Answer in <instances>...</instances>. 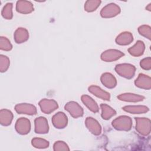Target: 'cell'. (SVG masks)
I'll return each instance as SVG.
<instances>
[{
	"instance_id": "17",
	"label": "cell",
	"mask_w": 151,
	"mask_h": 151,
	"mask_svg": "<svg viewBox=\"0 0 151 151\" xmlns=\"http://www.w3.org/2000/svg\"><path fill=\"white\" fill-rule=\"evenodd\" d=\"M15 41L18 43H22L26 41L29 38V33L28 31L24 28H18L15 32L14 35Z\"/></svg>"
},
{
	"instance_id": "3",
	"label": "cell",
	"mask_w": 151,
	"mask_h": 151,
	"mask_svg": "<svg viewBox=\"0 0 151 151\" xmlns=\"http://www.w3.org/2000/svg\"><path fill=\"white\" fill-rule=\"evenodd\" d=\"M115 70L121 77L131 78L135 73L136 68L134 65L130 64H120L116 66Z\"/></svg>"
},
{
	"instance_id": "23",
	"label": "cell",
	"mask_w": 151,
	"mask_h": 151,
	"mask_svg": "<svg viewBox=\"0 0 151 151\" xmlns=\"http://www.w3.org/2000/svg\"><path fill=\"white\" fill-rule=\"evenodd\" d=\"M123 110L132 114H142L149 111V108L145 106H126Z\"/></svg>"
},
{
	"instance_id": "18",
	"label": "cell",
	"mask_w": 151,
	"mask_h": 151,
	"mask_svg": "<svg viewBox=\"0 0 151 151\" xmlns=\"http://www.w3.org/2000/svg\"><path fill=\"white\" fill-rule=\"evenodd\" d=\"M133 40L132 34L129 32H123L120 34L116 38V42L117 44L126 45L130 44Z\"/></svg>"
},
{
	"instance_id": "11",
	"label": "cell",
	"mask_w": 151,
	"mask_h": 151,
	"mask_svg": "<svg viewBox=\"0 0 151 151\" xmlns=\"http://www.w3.org/2000/svg\"><path fill=\"white\" fill-rule=\"evenodd\" d=\"M15 109L18 114L34 115L37 113L36 107L31 104L21 103L15 106Z\"/></svg>"
},
{
	"instance_id": "33",
	"label": "cell",
	"mask_w": 151,
	"mask_h": 151,
	"mask_svg": "<svg viewBox=\"0 0 151 151\" xmlns=\"http://www.w3.org/2000/svg\"><path fill=\"white\" fill-rule=\"evenodd\" d=\"M150 6H151V5H150V4H149L148 5V6L146 7V9H147V10H149V11H150V9H151Z\"/></svg>"
},
{
	"instance_id": "28",
	"label": "cell",
	"mask_w": 151,
	"mask_h": 151,
	"mask_svg": "<svg viewBox=\"0 0 151 151\" xmlns=\"http://www.w3.org/2000/svg\"><path fill=\"white\" fill-rule=\"evenodd\" d=\"M138 31L139 34L149 40L151 39V28L150 26L147 25H143L139 27Z\"/></svg>"
},
{
	"instance_id": "29",
	"label": "cell",
	"mask_w": 151,
	"mask_h": 151,
	"mask_svg": "<svg viewBox=\"0 0 151 151\" xmlns=\"http://www.w3.org/2000/svg\"><path fill=\"white\" fill-rule=\"evenodd\" d=\"M9 60L6 56L0 55V70L1 72L6 71L9 67Z\"/></svg>"
},
{
	"instance_id": "14",
	"label": "cell",
	"mask_w": 151,
	"mask_h": 151,
	"mask_svg": "<svg viewBox=\"0 0 151 151\" xmlns=\"http://www.w3.org/2000/svg\"><path fill=\"white\" fill-rule=\"evenodd\" d=\"M16 9L19 13L29 14L34 11V6L29 1H18L17 2Z\"/></svg>"
},
{
	"instance_id": "20",
	"label": "cell",
	"mask_w": 151,
	"mask_h": 151,
	"mask_svg": "<svg viewBox=\"0 0 151 151\" xmlns=\"http://www.w3.org/2000/svg\"><path fill=\"white\" fill-rule=\"evenodd\" d=\"M145 46L142 41H137L136 43L132 47L128 49L129 52L134 57L142 55L145 51Z\"/></svg>"
},
{
	"instance_id": "8",
	"label": "cell",
	"mask_w": 151,
	"mask_h": 151,
	"mask_svg": "<svg viewBox=\"0 0 151 151\" xmlns=\"http://www.w3.org/2000/svg\"><path fill=\"white\" fill-rule=\"evenodd\" d=\"M124 54L120 51L111 49L103 52L101 55V58L106 62H112L119 59Z\"/></svg>"
},
{
	"instance_id": "7",
	"label": "cell",
	"mask_w": 151,
	"mask_h": 151,
	"mask_svg": "<svg viewBox=\"0 0 151 151\" xmlns=\"http://www.w3.org/2000/svg\"><path fill=\"white\" fill-rule=\"evenodd\" d=\"M39 106L41 111L45 114H50L58 107V104L55 100L46 99L41 100L39 102Z\"/></svg>"
},
{
	"instance_id": "32",
	"label": "cell",
	"mask_w": 151,
	"mask_h": 151,
	"mask_svg": "<svg viewBox=\"0 0 151 151\" xmlns=\"http://www.w3.org/2000/svg\"><path fill=\"white\" fill-rule=\"evenodd\" d=\"M140 67L146 70H149L151 68V58L150 57H147L143 58L140 61Z\"/></svg>"
},
{
	"instance_id": "25",
	"label": "cell",
	"mask_w": 151,
	"mask_h": 151,
	"mask_svg": "<svg viewBox=\"0 0 151 151\" xmlns=\"http://www.w3.org/2000/svg\"><path fill=\"white\" fill-rule=\"evenodd\" d=\"M31 144L32 145L35 147V148H38V149H44L47 148L49 146V142L41 138H34L31 140Z\"/></svg>"
},
{
	"instance_id": "6",
	"label": "cell",
	"mask_w": 151,
	"mask_h": 151,
	"mask_svg": "<svg viewBox=\"0 0 151 151\" xmlns=\"http://www.w3.org/2000/svg\"><path fill=\"white\" fill-rule=\"evenodd\" d=\"M15 130L20 134H27L31 130L30 121L25 117L18 119L15 124Z\"/></svg>"
},
{
	"instance_id": "22",
	"label": "cell",
	"mask_w": 151,
	"mask_h": 151,
	"mask_svg": "<svg viewBox=\"0 0 151 151\" xmlns=\"http://www.w3.org/2000/svg\"><path fill=\"white\" fill-rule=\"evenodd\" d=\"M13 119L12 113L7 109H2L0 111V122L3 126H8Z\"/></svg>"
},
{
	"instance_id": "15",
	"label": "cell",
	"mask_w": 151,
	"mask_h": 151,
	"mask_svg": "<svg viewBox=\"0 0 151 151\" xmlns=\"http://www.w3.org/2000/svg\"><path fill=\"white\" fill-rule=\"evenodd\" d=\"M101 81L104 86L109 88H113L116 87L117 81L114 76L109 73L103 74L100 78Z\"/></svg>"
},
{
	"instance_id": "10",
	"label": "cell",
	"mask_w": 151,
	"mask_h": 151,
	"mask_svg": "<svg viewBox=\"0 0 151 151\" xmlns=\"http://www.w3.org/2000/svg\"><path fill=\"white\" fill-rule=\"evenodd\" d=\"M35 132L36 133L44 134L48 132L49 127L47 120L44 117H39L35 120Z\"/></svg>"
},
{
	"instance_id": "16",
	"label": "cell",
	"mask_w": 151,
	"mask_h": 151,
	"mask_svg": "<svg viewBox=\"0 0 151 151\" xmlns=\"http://www.w3.org/2000/svg\"><path fill=\"white\" fill-rule=\"evenodd\" d=\"M88 91L96 97L104 100H109L110 98V94L104 91L100 87L97 86H91L88 87Z\"/></svg>"
},
{
	"instance_id": "27",
	"label": "cell",
	"mask_w": 151,
	"mask_h": 151,
	"mask_svg": "<svg viewBox=\"0 0 151 151\" xmlns=\"http://www.w3.org/2000/svg\"><path fill=\"white\" fill-rule=\"evenodd\" d=\"M2 15L6 19H11L12 18V4H6L2 9Z\"/></svg>"
},
{
	"instance_id": "9",
	"label": "cell",
	"mask_w": 151,
	"mask_h": 151,
	"mask_svg": "<svg viewBox=\"0 0 151 151\" xmlns=\"http://www.w3.org/2000/svg\"><path fill=\"white\" fill-rule=\"evenodd\" d=\"M52 122L55 127L57 129H63L67 125V117L64 113L58 112L53 116Z\"/></svg>"
},
{
	"instance_id": "12",
	"label": "cell",
	"mask_w": 151,
	"mask_h": 151,
	"mask_svg": "<svg viewBox=\"0 0 151 151\" xmlns=\"http://www.w3.org/2000/svg\"><path fill=\"white\" fill-rule=\"evenodd\" d=\"M86 126L88 130L94 135H99L101 132V127L99 123L93 117H87Z\"/></svg>"
},
{
	"instance_id": "24",
	"label": "cell",
	"mask_w": 151,
	"mask_h": 151,
	"mask_svg": "<svg viewBox=\"0 0 151 151\" xmlns=\"http://www.w3.org/2000/svg\"><path fill=\"white\" fill-rule=\"evenodd\" d=\"M100 107L102 110L101 117L103 119L108 120L116 114V111L113 108L106 104H101Z\"/></svg>"
},
{
	"instance_id": "2",
	"label": "cell",
	"mask_w": 151,
	"mask_h": 151,
	"mask_svg": "<svg viewBox=\"0 0 151 151\" xmlns=\"http://www.w3.org/2000/svg\"><path fill=\"white\" fill-rule=\"evenodd\" d=\"M136 129L143 136H147L150 133V120L145 117H136Z\"/></svg>"
},
{
	"instance_id": "26",
	"label": "cell",
	"mask_w": 151,
	"mask_h": 151,
	"mask_svg": "<svg viewBox=\"0 0 151 151\" xmlns=\"http://www.w3.org/2000/svg\"><path fill=\"white\" fill-rule=\"evenodd\" d=\"M100 3V1H87L84 5V9L87 12H93L96 10Z\"/></svg>"
},
{
	"instance_id": "31",
	"label": "cell",
	"mask_w": 151,
	"mask_h": 151,
	"mask_svg": "<svg viewBox=\"0 0 151 151\" xmlns=\"http://www.w3.org/2000/svg\"><path fill=\"white\" fill-rule=\"evenodd\" d=\"M68 145L63 141H57L54 145V150H69Z\"/></svg>"
},
{
	"instance_id": "19",
	"label": "cell",
	"mask_w": 151,
	"mask_h": 151,
	"mask_svg": "<svg viewBox=\"0 0 151 151\" xmlns=\"http://www.w3.org/2000/svg\"><path fill=\"white\" fill-rule=\"evenodd\" d=\"M81 101L87 106V107L92 112L97 113L99 110V106L97 103L90 96L83 95L81 96Z\"/></svg>"
},
{
	"instance_id": "4",
	"label": "cell",
	"mask_w": 151,
	"mask_h": 151,
	"mask_svg": "<svg viewBox=\"0 0 151 151\" xmlns=\"http://www.w3.org/2000/svg\"><path fill=\"white\" fill-rule=\"evenodd\" d=\"M120 12V7L115 4L111 3L104 6L101 12L100 15L103 18H111L116 16Z\"/></svg>"
},
{
	"instance_id": "13",
	"label": "cell",
	"mask_w": 151,
	"mask_h": 151,
	"mask_svg": "<svg viewBox=\"0 0 151 151\" xmlns=\"http://www.w3.org/2000/svg\"><path fill=\"white\" fill-rule=\"evenodd\" d=\"M136 86L145 90H150L151 88V79L150 77L143 74H139L138 77L134 81Z\"/></svg>"
},
{
	"instance_id": "5",
	"label": "cell",
	"mask_w": 151,
	"mask_h": 151,
	"mask_svg": "<svg viewBox=\"0 0 151 151\" xmlns=\"http://www.w3.org/2000/svg\"><path fill=\"white\" fill-rule=\"evenodd\" d=\"M64 108L74 118H78L83 115V110L77 102L70 101L65 105Z\"/></svg>"
},
{
	"instance_id": "21",
	"label": "cell",
	"mask_w": 151,
	"mask_h": 151,
	"mask_svg": "<svg viewBox=\"0 0 151 151\" xmlns=\"http://www.w3.org/2000/svg\"><path fill=\"white\" fill-rule=\"evenodd\" d=\"M117 98L122 101L129 102H139L144 100L145 97L133 93H124L117 96Z\"/></svg>"
},
{
	"instance_id": "30",
	"label": "cell",
	"mask_w": 151,
	"mask_h": 151,
	"mask_svg": "<svg viewBox=\"0 0 151 151\" xmlns=\"http://www.w3.org/2000/svg\"><path fill=\"white\" fill-rule=\"evenodd\" d=\"M12 45L10 41L6 38L4 37H1L0 38V48L4 51H9L12 49Z\"/></svg>"
},
{
	"instance_id": "1",
	"label": "cell",
	"mask_w": 151,
	"mask_h": 151,
	"mask_svg": "<svg viewBox=\"0 0 151 151\" xmlns=\"http://www.w3.org/2000/svg\"><path fill=\"white\" fill-rule=\"evenodd\" d=\"M111 124L116 130L128 131L132 127V120L129 116H121L113 120Z\"/></svg>"
}]
</instances>
